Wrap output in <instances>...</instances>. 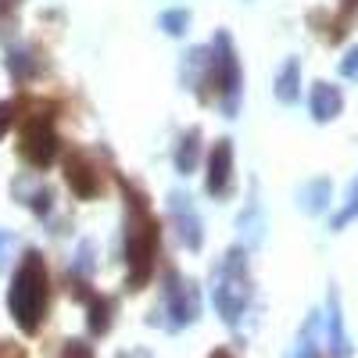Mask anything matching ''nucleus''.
Masks as SVG:
<instances>
[{
    "label": "nucleus",
    "mask_w": 358,
    "mask_h": 358,
    "mask_svg": "<svg viewBox=\"0 0 358 358\" xmlns=\"http://www.w3.org/2000/svg\"><path fill=\"white\" fill-rule=\"evenodd\" d=\"M118 187H122V258H126V287L129 290H143L147 280H151L155 265H158V251H162V226L147 204V194L129 183L126 176H118Z\"/></svg>",
    "instance_id": "f257e3e1"
},
{
    "label": "nucleus",
    "mask_w": 358,
    "mask_h": 358,
    "mask_svg": "<svg viewBox=\"0 0 358 358\" xmlns=\"http://www.w3.org/2000/svg\"><path fill=\"white\" fill-rule=\"evenodd\" d=\"M197 101L201 104H219V111L226 118H236L244 101V69H241V57H236V43L226 29H219L215 40L208 43V65L204 76L197 83Z\"/></svg>",
    "instance_id": "f03ea898"
},
{
    "label": "nucleus",
    "mask_w": 358,
    "mask_h": 358,
    "mask_svg": "<svg viewBox=\"0 0 358 358\" xmlns=\"http://www.w3.org/2000/svg\"><path fill=\"white\" fill-rule=\"evenodd\" d=\"M50 308V273H47V262L40 251H25L11 287H8V312L15 319V326L22 334H40V326L47 319Z\"/></svg>",
    "instance_id": "7ed1b4c3"
},
{
    "label": "nucleus",
    "mask_w": 358,
    "mask_h": 358,
    "mask_svg": "<svg viewBox=\"0 0 358 358\" xmlns=\"http://www.w3.org/2000/svg\"><path fill=\"white\" fill-rule=\"evenodd\" d=\"M251 297H255V283L248 268V251L233 244L212 273V305L226 326H241L244 312L251 308Z\"/></svg>",
    "instance_id": "20e7f679"
},
{
    "label": "nucleus",
    "mask_w": 358,
    "mask_h": 358,
    "mask_svg": "<svg viewBox=\"0 0 358 358\" xmlns=\"http://www.w3.org/2000/svg\"><path fill=\"white\" fill-rule=\"evenodd\" d=\"M197 315H201V287L179 273V268H169L165 287H162V305L151 315V322L162 326L165 334H179L187 326H194Z\"/></svg>",
    "instance_id": "39448f33"
},
{
    "label": "nucleus",
    "mask_w": 358,
    "mask_h": 358,
    "mask_svg": "<svg viewBox=\"0 0 358 358\" xmlns=\"http://www.w3.org/2000/svg\"><path fill=\"white\" fill-rule=\"evenodd\" d=\"M18 155L33 165V169H50L62 155V136L54 129V115L50 108H29L22 133H18Z\"/></svg>",
    "instance_id": "423d86ee"
},
{
    "label": "nucleus",
    "mask_w": 358,
    "mask_h": 358,
    "mask_svg": "<svg viewBox=\"0 0 358 358\" xmlns=\"http://www.w3.org/2000/svg\"><path fill=\"white\" fill-rule=\"evenodd\" d=\"M62 172H65L69 190H72L79 201H97V197L104 194V172H101V165L94 162V155H90V151H79V147L65 151Z\"/></svg>",
    "instance_id": "0eeeda50"
},
{
    "label": "nucleus",
    "mask_w": 358,
    "mask_h": 358,
    "mask_svg": "<svg viewBox=\"0 0 358 358\" xmlns=\"http://www.w3.org/2000/svg\"><path fill=\"white\" fill-rule=\"evenodd\" d=\"M72 297H79V301L86 305V330H90V337H104L111 330V322H115V312H118L115 297L94 290V283L79 280V276H72Z\"/></svg>",
    "instance_id": "6e6552de"
},
{
    "label": "nucleus",
    "mask_w": 358,
    "mask_h": 358,
    "mask_svg": "<svg viewBox=\"0 0 358 358\" xmlns=\"http://www.w3.org/2000/svg\"><path fill=\"white\" fill-rule=\"evenodd\" d=\"M169 212H172V226H176V241L183 244L187 251H201V248H204V222H201V215H197L190 194L172 190Z\"/></svg>",
    "instance_id": "1a4fd4ad"
},
{
    "label": "nucleus",
    "mask_w": 358,
    "mask_h": 358,
    "mask_svg": "<svg viewBox=\"0 0 358 358\" xmlns=\"http://www.w3.org/2000/svg\"><path fill=\"white\" fill-rule=\"evenodd\" d=\"M204 187L212 197H226L233 190V140L219 136L208 151V172H204Z\"/></svg>",
    "instance_id": "9d476101"
},
{
    "label": "nucleus",
    "mask_w": 358,
    "mask_h": 358,
    "mask_svg": "<svg viewBox=\"0 0 358 358\" xmlns=\"http://www.w3.org/2000/svg\"><path fill=\"white\" fill-rule=\"evenodd\" d=\"M4 65H8V72H11L15 83H29V79H40L47 72V57L33 43H25V47H11L8 50Z\"/></svg>",
    "instance_id": "9b49d317"
},
{
    "label": "nucleus",
    "mask_w": 358,
    "mask_h": 358,
    "mask_svg": "<svg viewBox=\"0 0 358 358\" xmlns=\"http://www.w3.org/2000/svg\"><path fill=\"white\" fill-rule=\"evenodd\" d=\"M326 341H330V358H351V341L344 334V315H341V297L330 290L326 297Z\"/></svg>",
    "instance_id": "f8f14e48"
},
{
    "label": "nucleus",
    "mask_w": 358,
    "mask_h": 358,
    "mask_svg": "<svg viewBox=\"0 0 358 358\" xmlns=\"http://www.w3.org/2000/svg\"><path fill=\"white\" fill-rule=\"evenodd\" d=\"M308 108H312V118H315V122H334V118L341 115V108H344L341 86H334V83H315V86H312Z\"/></svg>",
    "instance_id": "ddd939ff"
},
{
    "label": "nucleus",
    "mask_w": 358,
    "mask_h": 358,
    "mask_svg": "<svg viewBox=\"0 0 358 358\" xmlns=\"http://www.w3.org/2000/svg\"><path fill=\"white\" fill-rule=\"evenodd\" d=\"M172 158H176V172H179V176H190V172L197 169V162H201V129H197V126L179 136Z\"/></svg>",
    "instance_id": "4468645a"
},
{
    "label": "nucleus",
    "mask_w": 358,
    "mask_h": 358,
    "mask_svg": "<svg viewBox=\"0 0 358 358\" xmlns=\"http://www.w3.org/2000/svg\"><path fill=\"white\" fill-rule=\"evenodd\" d=\"M297 97H301V62H297V57H287L280 76H276V101L294 104Z\"/></svg>",
    "instance_id": "2eb2a0df"
},
{
    "label": "nucleus",
    "mask_w": 358,
    "mask_h": 358,
    "mask_svg": "<svg viewBox=\"0 0 358 358\" xmlns=\"http://www.w3.org/2000/svg\"><path fill=\"white\" fill-rule=\"evenodd\" d=\"M319 326H322V312H312L297 334V344L290 351V358H319L322 355V344H319Z\"/></svg>",
    "instance_id": "dca6fc26"
},
{
    "label": "nucleus",
    "mask_w": 358,
    "mask_h": 358,
    "mask_svg": "<svg viewBox=\"0 0 358 358\" xmlns=\"http://www.w3.org/2000/svg\"><path fill=\"white\" fill-rule=\"evenodd\" d=\"M297 204L305 208L308 215H319L326 204H330V179H308V183L301 187V194H297Z\"/></svg>",
    "instance_id": "f3484780"
},
{
    "label": "nucleus",
    "mask_w": 358,
    "mask_h": 358,
    "mask_svg": "<svg viewBox=\"0 0 358 358\" xmlns=\"http://www.w3.org/2000/svg\"><path fill=\"white\" fill-rule=\"evenodd\" d=\"M158 25H162L165 36H183L190 29V11L187 8H169V11L158 15Z\"/></svg>",
    "instance_id": "a211bd4d"
},
{
    "label": "nucleus",
    "mask_w": 358,
    "mask_h": 358,
    "mask_svg": "<svg viewBox=\"0 0 358 358\" xmlns=\"http://www.w3.org/2000/svg\"><path fill=\"white\" fill-rule=\"evenodd\" d=\"M355 18H358V0H341V11H337V18H334V25H330L334 33L326 36V40H330V43H337V40L348 33V25H351Z\"/></svg>",
    "instance_id": "6ab92c4d"
},
{
    "label": "nucleus",
    "mask_w": 358,
    "mask_h": 358,
    "mask_svg": "<svg viewBox=\"0 0 358 358\" xmlns=\"http://www.w3.org/2000/svg\"><path fill=\"white\" fill-rule=\"evenodd\" d=\"M22 201H25L29 212H36L40 219H47L50 208H54V190H50V187H36V190H29Z\"/></svg>",
    "instance_id": "aec40b11"
},
{
    "label": "nucleus",
    "mask_w": 358,
    "mask_h": 358,
    "mask_svg": "<svg viewBox=\"0 0 358 358\" xmlns=\"http://www.w3.org/2000/svg\"><path fill=\"white\" fill-rule=\"evenodd\" d=\"M358 219V179H355V183H351V190H348V201H344V208H341V212L334 215V229H344L348 222H355Z\"/></svg>",
    "instance_id": "412c9836"
},
{
    "label": "nucleus",
    "mask_w": 358,
    "mask_h": 358,
    "mask_svg": "<svg viewBox=\"0 0 358 358\" xmlns=\"http://www.w3.org/2000/svg\"><path fill=\"white\" fill-rule=\"evenodd\" d=\"M22 111V101L11 97V101H0V136H4L11 126H15V115Z\"/></svg>",
    "instance_id": "4be33fe9"
},
{
    "label": "nucleus",
    "mask_w": 358,
    "mask_h": 358,
    "mask_svg": "<svg viewBox=\"0 0 358 358\" xmlns=\"http://www.w3.org/2000/svg\"><path fill=\"white\" fill-rule=\"evenodd\" d=\"M62 358H94V348L83 341H65L62 344Z\"/></svg>",
    "instance_id": "5701e85b"
},
{
    "label": "nucleus",
    "mask_w": 358,
    "mask_h": 358,
    "mask_svg": "<svg viewBox=\"0 0 358 358\" xmlns=\"http://www.w3.org/2000/svg\"><path fill=\"white\" fill-rule=\"evenodd\" d=\"M341 76L358 79V47H351V50L344 54V62H341Z\"/></svg>",
    "instance_id": "b1692460"
},
{
    "label": "nucleus",
    "mask_w": 358,
    "mask_h": 358,
    "mask_svg": "<svg viewBox=\"0 0 358 358\" xmlns=\"http://www.w3.org/2000/svg\"><path fill=\"white\" fill-rule=\"evenodd\" d=\"M0 358H25V351L11 341H0Z\"/></svg>",
    "instance_id": "393cba45"
},
{
    "label": "nucleus",
    "mask_w": 358,
    "mask_h": 358,
    "mask_svg": "<svg viewBox=\"0 0 358 358\" xmlns=\"http://www.w3.org/2000/svg\"><path fill=\"white\" fill-rule=\"evenodd\" d=\"M18 4H22V0H0V22H4V15L11 18L18 11Z\"/></svg>",
    "instance_id": "a878e982"
},
{
    "label": "nucleus",
    "mask_w": 358,
    "mask_h": 358,
    "mask_svg": "<svg viewBox=\"0 0 358 358\" xmlns=\"http://www.w3.org/2000/svg\"><path fill=\"white\" fill-rule=\"evenodd\" d=\"M208 358H236V355H233V351H226V348H215V351L208 355Z\"/></svg>",
    "instance_id": "bb28decb"
}]
</instances>
